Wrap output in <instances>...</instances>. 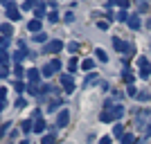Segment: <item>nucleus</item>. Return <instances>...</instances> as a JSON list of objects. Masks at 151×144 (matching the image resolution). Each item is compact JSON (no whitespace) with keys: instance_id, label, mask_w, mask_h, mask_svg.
I'll use <instances>...</instances> for the list:
<instances>
[{"instance_id":"e433bc0d","label":"nucleus","mask_w":151,"mask_h":144,"mask_svg":"<svg viewBox=\"0 0 151 144\" xmlns=\"http://www.w3.org/2000/svg\"><path fill=\"white\" fill-rule=\"evenodd\" d=\"M99 144H111V138H101V140H99Z\"/></svg>"},{"instance_id":"39448f33","label":"nucleus","mask_w":151,"mask_h":144,"mask_svg":"<svg viewBox=\"0 0 151 144\" xmlns=\"http://www.w3.org/2000/svg\"><path fill=\"white\" fill-rule=\"evenodd\" d=\"M5 11H7V18H9V20H20V11L16 9L14 2H9V5L5 7Z\"/></svg>"},{"instance_id":"2eb2a0df","label":"nucleus","mask_w":151,"mask_h":144,"mask_svg":"<svg viewBox=\"0 0 151 144\" xmlns=\"http://www.w3.org/2000/svg\"><path fill=\"white\" fill-rule=\"evenodd\" d=\"M95 68V61L93 59H86V61H81V70H86V72H90V70Z\"/></svg>"},{"instance_id":"9d476101","label":"nucleus","mask_w":151,"mask_h":144,"mask_svg":"<svg viewBox=\"0 0 151 144\" xmlns=\"http://www.w3.org/2000/svg\"><path fill=\"white\" fill-rule=\"evenodd\" d=\"M70 122V113L68 110H61V113H59V117H57V124L59 126H65Z\"/></svg>"},{"instance_id":"a878e982","label":"nucleus","mask_w":151,"mask_h":144,"mask_svg":"<svg viewBox=\"0 0 151 144\" xmlns=\"http://www.w3.org/2000/svg\"><path fill=\"white\" fill-rule=\"evenodd\" d=\"M43 14H45V5H38V7H36V18L41 20V16H43Z\"/></svg>"},{"instance_id":"412c9836","label":"nucleus","mask_w":151,"mask_h":144,"mask_svg":"<svg viewBox=\"0 0 151 144\" xmlns=\"http://www.w3.org/2000/svg\"><path fill=\"white\" fill-rule=\"evenodd\" d=\"M0 77H2V79L9 77V65H7V63H2V68H0Z\"/></svg>"},{"instance_id":"b1692460","label":"nucleus","mask_w":151,"mask_h":144,"mask_svg":"<svg viewBox=\"0 0 151 144\" xmlns=\"http://www.w3.org/2000/svg\"><path fill=\"white\" fill-rule=\"evenodd\" d=\"M50 68L54 70V72H59V70H61V61H59V59H54V61H50Z\"/></svg>"},{"instance_id":"393cba45","label":"nucleus","mask_w":151,"mask_h":144,"mask_svg":"<svg viewBox=\"0 0 151 144\" xmlns=\"http://www.w3.org/2000/svg\"><path fill=\"white\" fill-rule=\"evenodd\" d=\"M41 75H43V77H52V75H54V70H52L50 65H45V68L41 70Z\"/></svg>"},{"instance_id":"cd10ccee","label":"nucleus","mask_w":151,"mask_h":144,"mask_svg":"<svg viewBox=\"0 0 151 144\" xmlns=\"http://www.w3.org/2000/svg\"><path fill=\"white\" fill-rule=\"evenodd\" d=\"M68 70H70V75H72V72L77 70V59H72V61L68 63Z\"/></svg>"},{"instance_id":"bb28decb","label":"nucleus","mask_w":151,"mask_h":144,"mask_svg":"<svg viewBox=\"0 0 151 144\" xmlns=\"http://www.w3.org/2000/svg\"><path fill=\"white\" fill-rule=\"evenodd\" d=\"M122 144H133V135L131 133H126L124 138H122Z\"/></svg>"},{"instance_id":"aec40b11","label":"nucleus","mask_w":151,"mask_h":144,"mask_svg":"<svg viewBox=\"0 0 151 144\" xmlns=\"http://www.w3.org/2000/svg\"><path fill=\"white\" fill-rule=\"evenodd\" d=\"M95 54H97V59H99L101 63H106V61H108V57H106V52H104V50H95Z\"/></svg>"},{"instance_id":"4468645a","label":"nucleus","mask_w":151,"mask_h":144,"mask_svg":"<svg viewBox=\"0 0 151 144\" xmlns=\"http://www.w3.org/2000/svg\"><path fill=\"white\" fill-rule=\"evenodd\" d=\"M12 34H14V27L9 25V23H2V36H5V38H9Z\"/></svg>"},{"instance_id":"72a5a7b5","label":"nucleus","mask_w":151,"mask_h":144,"mask_svg":"<svg viewBox=\"0 0 151 144\" xmlns=\"http://www.w3.org/2000/svg\"><path fill=\"white\" fill-rule=\"evenodd\" d=\"M34 41H38V43H45V34H36V36H34Z\"/></svg>"},{"instance_id":"20e7f679","label":"nucleus","mask_w":151,"mask_h":144,"mask_svg":"<svg viewBox=\"0 0 151 144\" xmlns=\"http://www.w3.org/2000/svg\"><path fill=\"white\" fill-rule=\"evenodd\" d=\"M61 86L65 92H72L75 90V79H72V75H63L61 77Z\"/></svg>"},{"instance_id":"4be33fe9","label":"nucleus","mask_w":151,"mask_h":144,"mask_svg":"<svg viewBox=\"0 0 151 144\" xmlns=\"http://www.w3.org/2000/svg\"><path fill=\"white\" fill-rule=\"evenodd\" d=\"M129 18H131V16H129V14H126L124 9H122V11L117 14V20H122V23H129Z\"/></svg>"},{"instance_id":"6e6552de","label":"nucleus","mask_w":151,"mask_h":144,"mask_svg":"<svg viewBox=\"0 0 151 144\" xmlns=\"http://www.w3.org/2000/svg\"><path fill=\"white\" fill-rule=\"evenodd\" d=\"M27 79H29L32 83H36L38 79H41V70H36V68H29V70H27Z\"/></svg>"},{"instance_id":"f8f14e48","label":"nucleus","mask_w":151,"mask_h":144,"mask_svg":"<svg viewBox=\"0 0 151 144\" xmlns=\"http://www.w3.org/2000/svg\"><path fill=\"white\" fill-rule=\"evenodd\" d=\"M108 7H122V9H126L129 0H108Z\"/></svg>"},{"instance_id":"9b49d317","label":"nucleus","mask_w":151,"mask_h":144,"mask_svg":"<svg viewBox=\"0 0 151 144\" xmlns=\"http://www.w3.org/2000/svg\"><path fill=\"white\" fill-rule=\"evenodd\" d=\"M113 135L115 138H124L126 133H124V126L120 124V122H115V126H113Z\"/></svg>"},{"instance_id":"4c0bfd02","label":"nucleus","mask_w":151,"mask_h":144,"mask_svg":"<svg viewBox=\"0 0 151 144\" xmlns=\"http://www.w3.org/2000/svg\"><path fill=\"white\" fill-rule=\"evenodd\" d=\"M20 144H29V142H27V140H25V142H20Z\"/></svg>"},{"instance_id":"c756f323","label":"nucleus","mask_w":151,"mask_h":144,"mask_svg":"<svg viewBox=\"0 0 151 144\" xmlns=\"http://www.w3.org/2000/svg\"><path fill=\"white\" fill-rule=\"evenodd\" d=\"M138 99H140V101H149V99H151V95H149V92H140V95H138Z\"/></svg>"},{"instance_id":"c9c22d12","label":"nucleus","mask_w":151,"mask_h":144,"mask_svg":"<svg viewBox=\"0 0 151 144\" xmlns=\"http://www.w3.org/2000/svg\"><path fill=\"white\" fill-rule=\"evenodd\" d=\"M9 126H12V124H9V122H5V124H2V128H0V133L5 135V133H7V128H9Z\"/></svg>"},{"instance_id":"c85d7f7f","label":"nucleus","mask_w":151,"mask_h":144,"mask_svg":"<svg viewBox=\"0 0 151 144\" xmlns=\"http://www.w3.org/2000/svg\"><path fill=\"white\" fill-rule=\"evenodd\" d=\"M124 81H126V83H133V75H131V70H126V72H124Z\"/></svg>"},{"instance_id":"473e14b6","label":"nucleus","mask_w":151,"mask_h":144,"mask_svg":"<svg viewBox=\"0 0 151 144\" xmlns=\"http://www.w3.org/2000/svg\"><path fill=\"white\" fill-rule=\"evenodd\" d=\"M68 50H70V52H79V43H70Z\"/></svg>"},{"instance_id":"423d86ee","label":"nucleus","mask_w":151,"mask_h":144,"mask_svg":"<svg viewBox=\"0 0 151 144\" xmlns=\"http://www.w3.org/2000/svg\"><path fill=\"white\" fill-rule=\"evenodd\" d=\"M113 47H115V50H120V52H131L133 50V45H126L124 41H120L117 36L113 38Z\"/></svg>"},{"instance_id":"a211bd4d","label":"nucleus","mask_w":151,"mask_h":144,"mask_svg":"<svg viewBox=\"0 0 151 144\" xmlns=\"http://www.w3.org/2000/svg\"><path fill=\"white\" fill-rule=\"evenodd\" d=\"M20 128H23V133H29V131H34V124H32L29 119H25V122L20 124Z\"/></svg>"},{"instance_id":"6ab92c4d","label":"nucleus","mask_w":151,"mask_h":144,"mask_svg":"<svg viewBox=\"0 0 151 144\" xmlns=\"http://www.w3.org/2000/svg\"><path fill=\"white\" fill-rule=\"evenodd\" d=\"M23 59H25V50H18V52H14V61H16V63H20Z\"/></svg>"},{"instance_id":"dca6fc26","label":"nucleus","mask_w":151,"mask_h":144,"mask_svg":"<svg viewBox=\"0 0 151 144\" xmlns=\"http://www.w3.org/2000/svg\"><path fill=\"white\" fill-rule=\"evenodd\" d=\"M34 131H36V133H43V135H45V122H43V119H36V124H34Z\"/></svg>"},{"instance_id":"ddd939ff","label":"nucleus","mask_w":151,"mask_h":144,"mask_svg":"<svg viewBox=\"0 0 151 144\" xmlns=\"http://www.w3.org/2000/svg\"><path fill=\"white\" fill-rule=\"evenodd\" d=\"M126 25L131 27V29H138V27H140V18H138V14H133L131 18H129V23H126Z\"/></svg>"},{"instance_id":"f03ea898","label":"nucleus","mask_w":151,"mask_h":144,"mask_svg":"<svg viewBox=\"0 0 151 144\" xmlns=\"http://www.w3.org/2000/svg\"><path fill=\"white\" fill-rule=\"evenodd\" d=\"M63 50V43L61 41H50V43H45V54H57V52Z\"/></svg>"},{"instance_id":"7ed1b4c3","label":"nucleus","mask_w":151,"mask_h":144,"mask_svg":"<svg viewBox=\"0 0 151 144\" xmlns=\"http://www.w3.org/2000/svg\"><path fill=\"white\" fill-rule=\"evenodd\" d=\"M138 65H140V77H145V79H147V77L151 75V65H149V61H147L145 57H140V59H138Z\"/></svg>"},{"instance_id":"f3484780","label":"nucleus","mask_w":151,"mask_h":144,"mask_svg":"<svg viewBox=\"0 0 151 144\" xmlns=\"http://www.w3.org/2000/svg\"><path fill=\"white\" fill-rule=\"evenodd\" d=\"M54 142H57L54 133H47V135H43V140H41V144H54Z\"/></svg>"},{"instance_id":"0eeeda50","label":"nucleus","mask_w":151,"mask_h":144,"mask_svg":"<svg viewBox=\"0 0 151 144\" xmlns=\"http://www.w3.org/2000/svg\"><path fill=\"white\" fill-rule=\"evenodd\" d=\"M151 117V110H140L138 115H135V126H145V122Z\"/></svg>"},{"instance_id":"f704fd0d","label":"nucleus","mask_w":151,"mask_h":144,"mask_svg":"<svg viewBox=\"0 0 151 144\" xmlns=\"http://www.w3.org/2000/svg\"><path fill=\"white\" fill-rule=\"evenodd\" d=\"M25 104H27L25 99H18V101H16V108H25Z\"/></svg>"},{"instance_id":"7c9ffc66","label":"nucleus","mask_w":151,"mask_h":144,"mask_svg":"<svg viewBox=\"0 0 151 144\" xmlns=\"http://www.w3.org/2000/svg\"><path fill=\"white\" fill-rule=\"evenodd\" d=\"M63 20H65V23H72V20H75V14H72V11H68L65 16H63Z\"/></svg>"},{"instance_id":"2f4dec72","label":"nucleus","mask_w":151,"mask_h":144,"mask_svg":"<svg viewBox=\"0 0 151 144\" xmlns=\"http://www.w3.org/2000/svg\"><path fill=\"white\" fill-rule=\"evenodd\" d=\"M47 20H50V23H57V20H59L57 11H50V16H47Z\"/></svg>"},{"instance_id":"f257e3e1","label":"nucleus","mask_w":151,"mask_h":144,"mask_svg":"<svg viewBox=\"0 0 151 144\" xmlns=\"http://www.w3.org/2000/svg\"><path fill=\"white\" fill-rule=\"evenodd\" d=\"M124 115V106H108L106 110H101V115H99V119L101 122H117V119Z\"/></svg>"},{"instance_id":"5701e85b","label":"nucleus","mask_w":151,"mask_h":144,"mask_svg":"<svg viewBox=\"0 0 151 144\" xmlns=\"http://www.w3.org/2000/svg\"><path fill=\"white\" fill-rule=\"evenodd\" d=\"M27 90H29V95H38V92H41V88H38L36 83H29V86H27Z\"/></svg>"},{"instance_id":"1a4fd4ad","label":"nucleus","mask_w":151,"mask_h":144,"mask_svg":"<svg viewBox=\"0 0 151 144\" xmlns=\"http://www.w3.org/2000/svg\"><path fill=\"white\" fill-rule=\"evenodd\" d=\"M27 29L34 32V34H41V20H38V18L29 20V23H27Z\"/></svg>"}]
</instances>
